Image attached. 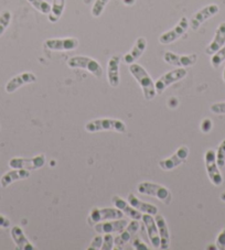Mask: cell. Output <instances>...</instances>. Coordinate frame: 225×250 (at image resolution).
I'll return each instance as SVG.
<instances>
[{"instance_id":"6da1fadb","label":"cell","mask_w":225,"mask_h":250,"mask_svg":"<svg viewBox=\"0 0 225 250\" xmlns=\"http://www.w3.org/2000/svg\"><path fill=\"white\" fill-rule=\"evenodd\" d=\"M129 72L135 77L137 83L140 85L145 99H147V101H153L156 97V95H157V92H156L155 82L151 79L149 73L146 71V68L141 66L140 64L133 63L129 65Z\"/></svg>"},{"instance_id":"7a4b0ae2","label":"cell","mask_w":225,"mask_h":250,"mask_svg":"<svg viewBox=\"0 0 225 250\" xmlns=\"http://www.w3.org/2000/svg\"><path fill=\"white\" fill-rule=\"evenodd\" d=\"M85 130L88 132H98V131H116L119 133H125L127 131V127L124 122L119 119L112 118H99L90 120L85 125Z\"/></svg>"},{"instance_id":"3957f363","label":"cell","mask_w":225,"mask_h":250,"mask_svg":"<svg viewBox=\"0 0 225 250\" xmlns=\"http://www.w3.org/2000/svg\"><path fill=\"white\" fill-rule=\"evenodd\" d=\"M137 189L142 195L158 198L160 202H162L166 205H170L172 202L171 192L166 187H163V185L153 182H141L137 187Z\"/></svg>"},{"instance_id":"277c9868","label":"cell","mask_w":225,"mask_h":250,"mask_svg":"<svg viewBox=\"0 0 225 250\" xmlns=\"http://www.w3.org/2000/svg\"><path fill=\"white\" fill-rule=\"evenodd\" d=\"M68 65L71 68H82V70L88 71L97 79H101L103 76V68L101 64L96 60L90 57H83V55L73 57L68 61Z\"/></svg>"},{"instance_id":"5b68a950","label":"cell","mask_w":225,"mask_h":250,"mask_svg":"<svg viewBox=\"0 0 225 250\" xmlns=\"http://www.w3.org/2000/svg\"><path fill=\"white\" fill-rule=\"evenodd\" d=\"M187 74H188V71L185 70V67H180L161 75L157 81L155 82L156 92H157V94H162L164 90L169 87V86H171L172 84L177 83V82L183 80L184 77L187 76Z\"/></svg>"},{"instance_id":"8992f818","label":"cell","mask_w":225,"mask_h":250,"mask_svg":"<svg viewBox=\"0 0 225 250\" xmlns=\"http://www.w3.org/2000/svg\"><path fill=\"white\" fill-rule=\"evenodd\" d=\"M45 165V154H39L33 158H12L9 161V167L12 169L39 170Z\"/></svg>"},{"instance_id":"52a82bcc","label":"cell","mask_w":225,"mask_h":250,"mask_svg":"<svg viewBox=\"0 0 225 250\" xmlns=\"http://www.w3.org/2000/svg\"><path fill=\"white\" fill-rule=\"evenodd\" d=\"M204 161L206 173L212 184L215 185V187H220L223 183V176L221 174L218 163H216V154L213 149L207 150L205 152Z\"/></svg>"},{"instance_id":"ba28073f","label":"cell","mask_w":225,"mask_h":250,"mask_svg":"<svg viewBox=\"0 0 225 250\" xmlns=\"http://www.w3.org/2000/svg\"><path fill=\"white\" fill-rule=\"evenodd\" d=\"M124 214L120 209L117 208H94L90 209L89 222L90 224H97L105 221H112V219H118L123 218Z\"/></svg>"},{"instance_id":"9c48e42d","label":"cell","mask_w":225,"mask_h":250,"mask_svg":"<svg viewBox=\"0 0 225 250\" xmlns=\"http://www.w3.org/2000/svg\"><path fill=\"white\" fill-rule=\"evenodd\" d=\"M190 28L189 25V20L187 17H182L179 20V22L177 23L174 28L169 30L167 32H163L161 36L159 37V43L160 44H171L175 41L178 40L183 34L187 32V30Z\"/></svg>"},{"instance_id":"30bf717a","label":"cell","mask_w":225,"mask_h":250,"mask_svg":"<svg viewBox=\"0 0 225 250\" xmlns=\"http://www.w3.org/2000/svg\"><path fill=\"white\" fill-rule=\"evenodd\" d=\"M220 12V7L215 3H211V5H207L203 7L202 9L199 10L198 12L193 15L192 19L189 21V25L193 31H197V30L201 27V24L205 22L206 20L211 19L212 17L216 16Z\"/></svg>"},{"instance_id":"8fae6325","label":"cell","mask_w":225,"mask_h":250,"mask_svg":"<svg viewBox=\"0 0 225 250\" xmlns=\"http://www.w3.org/2000/svg\"><path fill=\"white\" fill-rule=\"evenodd\" d=\"M163 61L169 65L177 66V67H190L193 66L198 61V54L192 53L188 55H180L176 54L170 51H167L163 54Z\"/></svg>"},{"instance_id":"7c38bea8","label":"cell","mask_w":225,"mask_h":250,"mask_svg":"<svg viewBox=\"0 0 225 250\" xmlns=\"http://www.w3.org/2000/svg\"><path fill=\"white\" fill-rule=\"evenodd\" d=\"M189 148L187 146H182L172 154L171 157L167 159H162L159 161V167L164 171H171L183 163L189 157Z\"/></svg>"},{"instance_id":"4fadbf2b","label":"cell","mask_w":225,"mask_h":250,"mask_svg":"<svg viewBox=\"0 0 225 250\" xmlns=\"http://www.w3.org/2000/svg\"><path fill=\"white\" fill-rule=\"evenodd\" d=\"M128 221L125 218L112 219V221H105L97 223L94 225V229L101 235L104 234H119L128 225Z\"/></svg>"},{"instance_id":"5bb4252c","label":"cell","mask_w":225,"mask_h":250,"mask_svg":"<svg viewBox=\"0 0 225 250\" xmlns=\"http://www.w3.org/2000/svg\"><path fill=\"white\" fill-rule=\"evenodd\" d=\"M79 40L75 38L47 39L45 42V46L51 51H73L79 47Z\"/></svg>"},{"instance_id":"9a60e30c","label":"cell","mask_w":225,"mask_h":250,"mask_svg":"<svg viewBox=\"0 0 225 250\" xmlns=\"http://www.w3.org/2000/svg\"><path fill=\"white\" fill-rule=\"evenodd\" d=\"M36 82H37L36 74H33L31 72L21 73V74L16 75L12 77L11 80L8 81V83L6 84V92L8 94H12L15 93L17 89L22 87L23 85L32 84V83H36Z\"/></svg>"},{"instance_id":"2e32d148","label":"cell","mask_w":225,"mask_h":250,"mask_svg":"<svg viewBox=\"0 0 225 250\" xmlns=\"http://www.w3.org/2000/svg\"><path fill=\"white\" fill-rule=\"evenodd\" d=\"M141 221L144 223L146 227L147 235H148V238L150 240V244L153 245L154 248H159L160 247V236L158 231L157 224H156L154 215L146 214L144 213L141 217Z\"/></svg>"},{"instance_id":"e0dca14e","label":"cell","mask_w":225,"mask_h":250,"mask_svg":"<svg viewBox=\"0 0 225 250\" xmlns=\"http://www.w3.org/2000/svg\"><path fill=\"white\" fill-rule=\"evenodd\" d=\"M139 221L133 219L132 222H129L126 228H125L122 232H119L117 237H115V245L117 246V248L120 249L124 245H126L128 241H131L133 239V237L137 234L138 230H139Z\"/></svg>"},{"instance_id":"ac0fdd59","label":"cell","mask_w":225,"mask_h":250,"mask_svg":"<svg viewBox=\"0 0 225 250\" xmlns=\"http://www.w3.org/2000/svg\"><path fill=\"white\" fill-rule=\"evenodd\" d=\"M119 65H120V57L114 55L107 63V80L112 87H118L120 83L119 75Z\"/></svg>"},{"instance_id":"d6986e66","label":"cell","mask_w":225,"mask_h":250,"mask_svg":"<svg viewBox=\"0 0 225 250\" xmlns=\"http://www.w3.org/2000/svg\"><path fill=\"white\" fill-rule=\"evenodd\" d=\"M146 47H147L146 38H144V37L138 38L135 42V44H134V46L132 47V50L123 57L124 62L128 64V65L135 63L137 60L139 59L142 54H144Z\"/></svg>"},{"instance_id":"ffe728a7","label":"cell","mask_w":225,"mask_h":250,"mask_svg":"<svg viewBox=\"0 0 225 250\" xmlns=\"http://www.w3.org/2000/svg\"><path fill=\"white\" fill-rule=\"evenodd\" d=\"M112 204H114L115 208H117L123 212V214L126 215L129 218L132 219H137V221H140L142 217V214L139 210H137L136 208H134L133 206L128 203V201H125L124 198H122L118 195L112 196Z\"/></svg>"},{"instance_id":"44dd1931","label":"cell","mask_w":225,"mask_h":250,"mask_svg":"<svg viewBox=\"0 0 225 250\" xmlns=\"http://www.w3.org/2000/svg\"><path fill=\"white\" fill-rule=\"evenodd\" d=\"M155 221H156V224H157L159 236H160L159 249L166 250L169 248V246H170V231H169L166 218H164L162 215L157 214L155 217Z\"/></svg>"},{"instance_id":"7402d4cb","label":"cell","mask_w":225,"mask_h":250,"mask_svg":"<svg viewBox=\"0 0 225 250\" xmlns=\"http://www.w3.org/2000/svg\"><path fill=\"white\" fill-rule=\"evenodd\" d=\"M225 44V22H221L219 27L216 28V31L214 34L213 40L211 41L209 45L206 46L205 53L207 55H213L215 52L224 46Z\"/></svg>"},{"instance_id":"603a6c76","label":"cell","mask_w":225,"mask_h":250,"mask_svg":"<svg viewBox=\"0 0 225 250\" xmlns=\"http://www.w3.org/2000/svg\"><path fill=\"white\" fill-rule=\"evenodd\" d=\"M11 238L16 244L17 249L19 250H34V246L24 235V231L20 226H14L11 228Z\"/></svg>"},{"instance_id":"cb8c5ba5","label":"cell","mask_w":225,"mask_h":250,"mask_svg":"<svg viewBox=\"0 0 225 250\" xmlns=\"http://www.w3.org/2000/svg\"><path fill=\"white\" fill-rule=\"evenodd\" d=\"M30 175L31 174H30V172L28 170L14 169L12 171L7 172V173L1 176V179H0V187L6 188L7 187H9L11 183H14L15 181L28 179Z\"/></svg>"},{"instance_id":"d4e9b609","label":"cell","mask_w":225,"mask_h":250,"mask_svg":"<svg viewBox=\"0 0 225 250\" xmlns=\"http://www.w3.org/2000/svg\"><path fill=\"white\" fill-rule=\"evenodd\" d=\"M127 201L134 208H136L141 213L150 214V215H154V216H156V215L158 214L157 206H155L154 204H150V203H146V202L139 200L135 194H129L127 197Z\"/></svg>"},{"instance_id":"484cf974","label":"cell","mask_w":225,"mask_h":250,"mask_svg":"<svg viewBox=\"0 0 225 250\" xmlns=\"http://www.w3.org/2000/svg\"><path fill=\"white\" fill-rule=\"evenodd\" d=\"M64 8H66V0H52L51 11L49 16H47V19H49L50 22H58L63 15Z\"/></svg>"},{"instance_id":"4316f807","label":"cell","mask_w":225,"mask_h":250,"mask_svg":"<svg viewBox=\"0 0 225 250\" xmlns=\"http://www.w3.org/2000/svg\"><path fill=\"white\" fill-rule=\"evenodd\" d=\"M28 2L31 5L34 9L43 15H49L51 11V5L46 0H28Z\"/></svg>"},{"instance_id":"83f0119b","label":"cell","mask_w":225,"mask_h":250,"mask_svg":"<svg viewBox=\"0 0 225 250\" xmlns=\"http://www.w3.org/2000/svg\"><path fill=\"white\" fill-rule=\"evenodd\" d=\"M11 18H12L11 12L8 10L2 11L1 14H0V37L5 33L7 28L9 27V24L11 22Z\"/></svg>"},{"instance_id":"f1b7e54d","label":"cell","mask_w":225,"mask_h":250,"mask_svg":"<svg viewBox=\"0 0 225 250\" xmlns=\"http://www.w3.org/2000/svg\"><path fill=\"white\" fill-rule=\"evenodd\" d=\"M225 61V45L221 47V49L215 52L211 58V65L214 68H219L221 64Z\"/></svg>"},{"instance_id":"f546056e","label":"cell","mask_w":225,"mask_h":250,"mask_svg":"<svg viewBox=\"0 0 225 250\" xmlns=\"http://www.w3.org/2000/svg\"><path fill=\"white\" fill-rule=\"evenodd\" d=\"M110 1L111 0H95L92 7V16L94 18H98V17L102 16L104 9H105V7Z\"/></svg>"},{"instance_id":"4dcf8cb0","label":"cell","mask_w":225,"mask_h":250,"mask_svg":"<svg viewBox=\"0 0 225 250\" xmlns=\"http://www.w3.org/2000/svg\"><path fill=\"white\" fill-rule=\"evenodd\" d=\"M216 154V163H218L219 167H223L225 166V140L221 142Z\"/></svg>"},{"instance_id":"1f68e13d","label":"cell","mask_w":225,"mask_h":250,"mask_svg":"<svg viewBox=\"0 0 225 250\" xmlns=\"http://www.w3.org/2000/svg\"><path fill=\"white\" fill-rule=\"evenodd\" d=\"M115 248V237L112 234H104L101 250H112Z\"/></svg>"},{"instance_id":"d6a6232c","label":"cell","mask_w":225,"mask_h":250,"mask_svg":"<svg viewBox=\"0 0 225 250\" xmlns=\"http://www.w3.org/2000/svg\"><path fill=\"white\" fill-rule=\"evenodd\" d=\"M210 110L212 111V113L216 114V115H223V114H225V102L215 103V104L211 105Z\"/></svg>"},{"instance_id":"836d02e7","label":"cell","mask_w":225,"mask_h":250,"mask_svg":"<svg viewBox=\"0 0 225 250\" xmlns=\"http://www.w3.org/2000/svg\"><path fill=\"white\" fill-rule=\"evenodd\" d=\"M102 245H103V236L98 235L96 237H94L92 243L90 244V246L88 247L89 250H98V249H102Z\"/></svg>"},{"instance_id":"e575fe53","label":"cell","mask_w":225,"mask_h":250,"mask_svg":"<svg viewBox=\"0 0 225 250\" xmlns=\"http://www.w3.org/2000/svg\"><path fill=\"white\" fill-rule=\"evenodd\" d=\"M212 127H213V124H212V120L211 119L205 118V119L202 120L200 128H201V131L203 133H209L211 131Z\"/></svg>"},{"instance_id":"d590c367","label":"cell","mask_w":225,"mask_h":250,"mask_svg":"<svg viewBox=\"0 0 225 250\" xmlns=\"http://www.w3.org/2000/svg\"><path fill=\"white\" fill-rule=\"evenodd\" d=\"M215 245L218 249H225V229L219 234L218 238H216Z\"/></svg>"},{"instance_id":"8d00e7d4","label":"cell","mask_w":225,"mask_h":250,"mask_svg":"<svg viewBox=\"0 0 225 250\" xmlns=\"http://www.w3.org/2000/svg\"><path fill=\"white\" fill-rule=\"evenodd\" d=\"M132 245H133V247L135 248L136 250H148L149 249L148 246H147L145 243H142L141 239L138 238V237H137L135 240L133 241Z\"/></svg>"},{"instance_id":"74e56055","label":"cell","mask_w":225,"mask_h":250,"mask_svg":"<svg viewBox=\"0 0 225 250\" xmlns=\"http://www.w3.org/2000/svg\"><path fill=\"white\" fill-rule=\"evenodd\" d=\"M10 225H11V223H10L9 219H8L5 216H2V215H0V227L9 228Z\"/></svg>"},{"instance_id":"f35d334b","label":"cell","mask_w":225,"mask_h":250,"mask_svg":"<svg viewBox=\"0 0 225 250\" xmlns=\"http://www.w3.org/2000/svg\"><path fill=\"white\" fill-rule=\"evenodd\" d=\"M135 2H136V0H123L124 5L125 6H128V7L135 5Z\"/></svg>"},{"instance_id":"ab89813d","label":"cell","mask_w":225,"mask_h":250,"mask_svg":"<svg viewBox=\"0 0 225 250\" xmlns=\"http://www.w3.org/2000/svg\"><path fill=\"white\" fill-rule=\"evenodd\" d=\"M220 198H221V201L225 202V192H223L222 194H221V195H220Z\"/></svg>"},{"instance_id":"60d3db41","label":"cell","mask_w":225,"mask_h":250,"mask_svg":"<svg viewBox=\"0 0 225 250\" xmlns=\"http://www.w3.org/2000/svg\"><path fill=\"white\" fill-rule=\"evenodd\" d=\"M223 81L225 82V68H224V71H223Z\"/></svg>"}]
</instances>
